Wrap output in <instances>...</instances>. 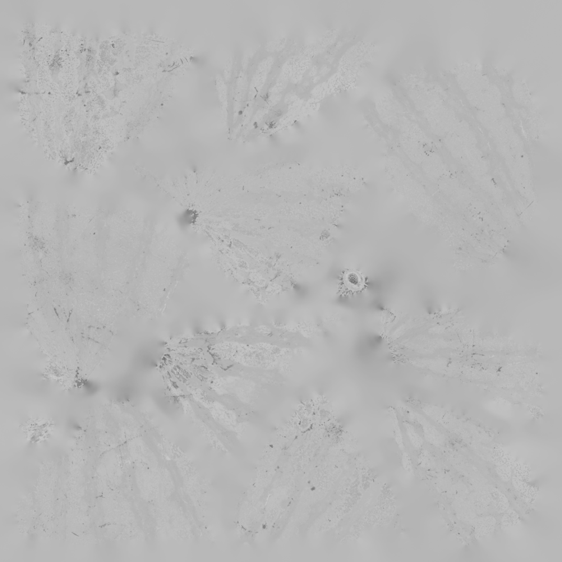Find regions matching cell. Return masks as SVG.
Instances as JSON below:
<instances>
[{"label":"cell","mask_w":562,"mask_h":562,"mask_svg":"<svg viewBox=\"0 0 562 562\" xmlns=\"http://www.w3.org/2000/svg\"><path fill=\"white\" fill-rule=\"evenodd\" d=\"M439 182V187L441 191L447 195L453 194L459 188L457 179L447 175L442 178Z\"/></svg>","instance_id":"ffe728a7"},{"label":"cell","mask_w":562,"mask_h":562,"mask_svg":"<svg viewBox=\"0 0 562 562\" xmlns=\"http://www.w3.org/2000/svg\"><path fill=\"white\" fill-rule=\"evenodd\" d=\"M455 134L459 137L463 144L477 146L478 140L476 134L467 122L460 121Z\"/></svg>","instance_id":"30bf717a"},{"label":"cell","mask_w":562,"mask_h":562,"mask_svg":"<svg viewBox=\"0 0 562 562\" xmlns=\"http://www.w3.org/2000/svg\"><path fill=\"white\" fill-rule=\"evenodd\" d=\"M463 152L467 165L476 163L483 158L482 151L477 146L463 144Z\"/></svg>","instance_id":"ac0fdd59"},{"label":"cell","mask_w":562,"mask_h":562,"mask_svg":"<svg viewBox=\"0 0 562 562\" xmlns=\"http://www.w3.org/2000/svg\"><path fill=\"white\" fill-rule=\"evenodd\" d=\"M511 481L514 489L526 503L530 504L535 503L538 494L537 487L530 485L528 482L519 480L513 476Z\"/></svg>","instance_id":"277c9868"},{"label":"cell","mask_w":562,"mask_h":562,"mask_svg":"<svg viewBox=\"0 0 562 562\" xmlns=\"http://www.w3.org/2000/svg\"><path fill=\"white\" fill-rule=\"evenodd\" d=\"M491 504L499 514L504 513L510 508V502L506 495L495 487L487 486Z\"/></svg>","instance_id":"9c48e42d"},{"label":"cell","mask_w":562,"mask_h":562,"mask_svg":"<svg viewBox=\"0 0 562 562\" xmlns=\"http://www.w3.org/2000/svg\"><path fill=\"white\" fill-rule=\"evenodd\" d=\"M495 469L497 474L504 482H509L512 479L513 476L512 468L508 467L497 466Z\"/></svg>","instance_id":"f1b7e54d"},{"label":"cell","mask_w":562,"mask_h":562,"mask_svg":"<svg viewBox=\"0 0 562 562\" xmlns=\"http://www.w3.org/2000/svg\"><path fill=\"white\" fill-rule=\"evenodd\" d=\"M519 514L515 511L509 509L504 513L501 519L502 526L505 528L516 526L520 522Z\"/></svg>","instance_id":"603a6c76"},{"label":"cell","mask_w":562,"mask_h":562,"mask_svg":"<svg viewBox=\"0 0 562 562\" xmlns=\"http://www.w3.org/2000/svg\"><path fill=\"white\" fill-rule=\"evenodd\" d=\"M496 522L495 518L491 515L477 518L474 523L476 537L481 538L489 535L494 531Z\"/></svg>","instance_id":"ba28073f"},{"label":"cell","mask_w":562,"mask_h":562,"mask_svg":"<svg viewBox=\"0 0 562 562\" xmlns=\"http://www.w3.org/2000/svg\"><path fill=\"white\" fill-rule=\"evenodd\" d=\"M512 471L515 477L524 482H528L531 476V468L529 465L515 460L513 465Z\"/></svg>","instance_id":"2e32d148"},{"label":"cell","mask_w":562,"mask_h":562,"mask_svg":"<svg viewBox=\"0 0 562 562\" xmlns=\"http://www.w3.org/2000/svg\"><path fill=\"white\" fill-rule=\"evenodd\" d=\"M501 94L498 87L494 84H490L483 92L482 102L479 110L485 111L492 106L501 104Z\"/></svg>","instance_id":"52a82bcc"},{"label":"cell","mask_w":562,"mask_h":562,"mask_svg":"<svg viewBox=\"0 0 562 562\" xmlns=\"http://www.w3.org/2000/svg\"><path fill=\"white\" fill-rule=\"evenodd\" d=\"M491 460L497 466L508 467L511 468H512L515 460L512 455L499 448L493 450Z\"/></svg>","instance_id":"5bb4252c"},{"label":"cell","mask_w":562,"mask_h":562,"mask_svg":"<svg viewBox=\"0 0 562 562\" xmlns=\"http://www.w3.org/2000/svg\"><path fill=\"white\" fill-rule=\"evenodd\" d=\"M477 118L483 127L489 132L495 130L498 126L499 121L498 120L493 118L489 114L482 111V110H479L477 112Z\"/></svg>","instance_id":"44dd1931"},{"label":"cell","mask_w":562,"mask_h":562,"mask_svg":"<svg viewBox=\"0 0 562 562\" xmlns=\"http://www.w3.org/2000/svg\"><path fill=\"white\" fill-rule=\"evenodd\" d=\"M404 412L406 413L410 421L416 423L421 428L424 438L428 443L435 446H439L443 444V435L425 416L408 408L404 409Z\"/></svg>","instance_id":"6da1fadb"},{"label":"cell","mask_w":562,"mask_h":562,"mask_svg":"<svg viewBox=\"0 0 562 562\" xmlns=\"http://www.w3.org/2000/svg\"><path fill=\"white\" fill-rule=\"evenodd\" d=\"M473 194L468 188H458L453 194L452 199L459 205L462 206H468L472 201Z\"/></svg>","instance_id":"e0dca14e"},{"label":"cell","mask_w":562,"mask_h":562,"mask_svg":"<svg viewBox=\"0 0 562 562\" xmlns=\"http://www.w3.org/2000/svg\"><path fill=\"white\" fill-rule=\"evenodd\" d=\"M508 142L513 154H519L523 150V142L515 132L508 138Z\"/></svg>","instance_id":"d4e9b609"},{"label":"cell","mask_w":562,"mask_h":562,"mask_svg":"<svg viewBox=\"0 0 562 562\" xmlns=\"http://www.w3.org/2000/svg\"><path fill=\"white\" fill-rule=\"evenodd\" d=\"M446 149L455 159L466 165L463 152V144L455 133H448L444 138Z\"/></svg>","instance_id":"8992f818"},{"label":"cell","mask_w":562,"mask_h":562,"mask_svg":"<svg viewBox=\"0 0 562 562\" xmlns=\"http://www.w3.org/2000/svg\"><path fill=\"white\" fill-rule=\"evenodd\" d=\"M483 95V92L469 90L467 92L466 96L469 103L478 109L482 102Z\"/></svg>","instance_id":"4316f807"},{"label":"cell","mask_w":562,"mask_h":562,"mask_svg":"<svg viewBox=\"0 0 562 562\" xmlns=\"http://www.w3.org/2000/svg\"><path fill=\"white\" fill-rule=\"evenodd\" d=\"M403 426L410 443L414 448L421 449L423 445V439L418 434L415 428L412 424L407 421L403 422Z\"/></svg>","instance_id":"9a60e30c"},{"label":"cell","mask_w":562,"mask_h":562,"mask_svg":"<svg viewBox=\"0 0 562 562\" xmlns=\"http://www.w3.org/2000/svg\"><path fill=\"white\" fill-rule=\"evenodd\" d=\"M484 112L489 114L490 116L498 120V121L504 118L506 114V109L504 106L501 104L492 106Z\"/></svg>","instance_id":"83f0119b"},{"label":"cell","mask_w":562,"mask_h":562,"mask_svg":"<svg viewBox=\"0 0 562 562\" xmlns=\"http://www.w3.org/2000/svg\"><path fill=\"white\" fill-rule=\"evenodd\" d=\"M467 166L468 169L472 176L480 178L489 171L490 163L489 161L483 158L478 162Z\"/></svg>","instance_id":"d6986e66"},{"label":"cell","mask_w":562,"mask_h":562,"mask_svg":"<svg viewBox=\"0 0 562 562\" xmlns=\"http://www.w3.org/2000/svg\"><path fill=\"white\" fill-rule=\"evenodd\" d=\"M431 455L427 450H423L419 457V463L423 468L429 467L431 464Z\"/></svg>","instance_id":"4dcf8cb0"},{"label":"cell","mask_w":562,"mask_h":562,"mask_svg":"<svg viewBox=\"0 0 562 562\" xmlns=\"http://www.w3.org/2000/svg\"><path fill=\"white\" fill-rule=\"evenodd\" d=\"M468 206L469 209L476 212L483 211L485 209V205L483 203L478 201H472Z\"/></svg>","instance_id":"1f68e13d"},{"label":"cell","mask_w":562,"mask_h":562,"mask_svg":"<svg viewBox=\"0 0 562 562\" xmlns=\"http://www.w3.org/2000/svg\"><path fill=\"white\" fill-rule=\"evenodd\" d=\"M402 465L405 471L413 475L414 470L411 457L407 452H403L402 455Z\"/></svg>","instance_id":"f546056e"},{"label":"cell","mask_w":562,"mask_h":562,"mask_svg":"<svg viewBox=\"0 0 562 562\" xmlns=\"http://www.w3.org/2000/svg\"><path fill=\"white\" fill-rule=\"evenodd\" d=\"M490 84L489 78L485 75H481L474 81L469 90L484 92Z\"/></svg>","instance_id":"484cf974"},{"label":"cell","mask_w":562,"mask_h":562,"mask_svg":"<svg viewBox=\"0 0 562 562\" xmlns=\"http://www.w3.org/2000/svg\"><path fill=\"white\" fill-rule=\"evenodd\" d=\"M455 508L459 519L467 523H474L477 519V514L470 505L469 502L462 499L455 501Z\"/></svg>","instance_id":"8fae6325"},{"label":"cell","mask_w":562,"mask_h":562,"mask_svg":"<svg viewBox=\"0 0 562 562\" xmlns=\"http://www.w3.org/2000/svg\"><path fill=\"white\" fill-rule=\"evenodd\" d=\"M421 166L424 173L432 181L439 182L446 176V166L440 156L435 153L427 154Z\"/></svg>","instance_id":"7a4b0ae2"},{"label":"cell","mask_w":562,"mask_h":562,"mask_svg":"<svg viewBox=\"0 0 562 562\" xmlns=\"http://www.w3.org/2000/svg\"><path fill=\"white\" fill-rule=\"evenodd\" d=\"M399 140L409 158L417 164H421L427 154L423 145L406 135L401 134Z\"/></svg>","instance_id":"3957f363"},{"label":"cell","mask_w":562,"mask_h":562,"mask_svg":"<svg viewBox=\"0 0 562 562\" xmlns=\"http://www.w3.org/2000/svg\"><path fill=\"white\" fill-rule=\"evenodd\" d=\"M497 128L501 133L505 136L508 140V138L515 132L512 122L508 118H504L499 121Z\"/></svg>","instance_id":"cb8c5ba5"},{"label":"cell","mask_w":562,"mask_h":562,"mask_svg":"<svg viewBox=\"0 0 562 562\" xmlns=\"http://www.w3.org/2000/svg\"><path fill=\"white\" fill-rule=\"evenodd\" d=\"M469 503L477 515L485 513L489 510L490 504L478 492H473L469 497Z\"/></svg>","instance_id":"4fadbf2b"},{"label":"cell","mask_w":562,"mask_h":562,"mask_svg":"<svg viewBox=\"0 0 562 562\" xmlns=\"http://www.w3.org/2000/svg\"><path fill=\"white\" fill-rule=\"evenodd\" d=\"M482 75L480 71L473 66H462L459 71L457 80L460 87L464 92H468L477 78Z\"/></svg>","instance_id":"5b68a950"},{"label":"cell","mask_w":562,"mask_h":562,"mask_svg":"<svg viewBox=\"0 0 562 562\" xmlns=\"http://www.w3.org/2000/svg\"><path fill=\"white\" fill-rule=\"evenodd\" d=\"M390 416L392 420L394 430L395 439L400 450L404 451L405 445L404 443L403 434L399 425L398 418L394 409H390Z\"/></svg>","instance_id":"7402d4cb"},{"label":"cell","mask_w":562,"mask_h":562,"mask_svg":"<svg viewBox=\"0 0 562 562\" xmlns=\"http://www.w3.org/2000/svg\"><path fill=\"white\" fill-rule=\"evenodd\" d=\"M400 130L402 134L420 142L423 145L426 144L428 142V138L425 133L420 128L414 125L406 123L402 124L400 125Z\"/></svg>","instance_id":"7c38bea8"}]
</instances>
